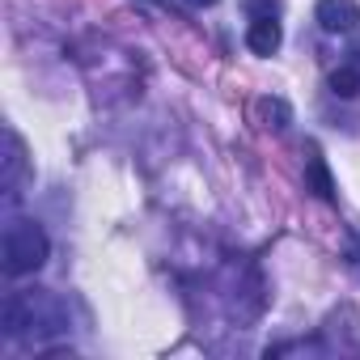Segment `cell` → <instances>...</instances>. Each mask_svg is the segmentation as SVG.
I'll list each match as a JSON object with an SVG mask.
<instances>
[{
    "instance_id": "5",
    "label": "cell",
    "mask_w": 360,
    "mask_h": 360,
    "mask_svg": "<svg viewBox=\"0 0 360 360\" xmlns=\"http://www.w3.org/2000/svg\"><path fill=\"white\" fill-rule=\"evenodd\" d=\"M255 123L263 131H284L292 123V106L276 94H263V98H255Z\"/></svg>"
},
{
    "instance_id": "4",
    "label": "cell",
    "mask_w": 360,
    "mask_h": 360,
    "mask_svg": "<svg viewBox=\"0 0 360 360\" xmlns=\"http://www.w3.org/2000/svg\"><path fill=\"white\" fill-rule=\"evenodd\" d=\"M280 43H284V30H280L276 18H255V22H250V30H246V47H250L255 56H276Z\"/></svg>"
},
{
    "instance_id": "3",
    "label": "cell",
    "mask_w": 360,
    "mask_h": 360,
    "mask_svg": "<svg viewBox=\"0 0 360 360\" xmlns=\"http://www.w3.org/2000/svg\"><path fill=\"white\" fill-rule=\"evenodd\" d=\"M314 18H318V26L326 34H347L360 22V5H356V0H318Z\"/></svg>"
},
{
    "instance_id": "8",
    "label": "cell",
    "mask_w": 360,
    "mask_h": 360,
    "mask_svg": "<svg viewBox=\"0 0 360 360\" xmlns=\"http://www.w3.org/2000/svg\"><path fill=\"white\" fill-rule=\"evenodd\" d=\"M5 148H9V157H5V187H13L18 178H22V169H26V161H22V140L9 131V136H5Z\"/></svg>"
},
{
    "instance_id": "9",
    "label": "cell",
    "mask_w": 360,
    "mask_h": 360,
    "mask_svg": "<svg viewBox=\"0 0 360 360\" xmlns=\"http://www.w3.org/2000/svg\"><path fill=\"white\" fill-rule=\"evenodd\" d=\"M187 5H195V9H212L217 0H187Z\"/></svg>"
},
{
    "instance_id": "7",
    "label": "cell",
    "mask_w": 360,
    "mask_h": 360,
    "mask_svg": "<svg viewBox=\"0 0 360 360\" xmlns=\"http://www.w3.org/2000/svg\"><path fill=\"white\" fill-rule=\"evenodd\" d=\"M330 94H335V98H356V94H360V72H356L352 64L335 68V72H330Z\"/></svg>"
},
{
    "instance_id": "6",
    "label": "cell",
    "mask_w": 360,
    "mask_h": 360,
    "mask_svg": "<svg viewBox=\"0 0 360 360\" xmlns=\"http://www.w3.org/2000/svg\"><path fill=\"white\" fill-rule=\"evenodd\" d=\"M305 187H309L318 200L335 204V178H330V169H326V161H322L318 153H309V161H305Z\"/></svg>"
},
{
    "instance_id": "1",
    "label": "cell",
    "mask_w": 360,
    "mask_h": 360,
    "mask_svg": "<svg viewBox=\"0 0 360 360\" xmlns=\"http://www.w3.org/2000/svg\"><path fill=\"white\" fill-rule=\"evenodd\" d=\"M64 305L51 297V292H18V297H9L5 301V335L9 339H18V335H26V330H34V335H60L64 330Z\"/></svg>"
},
{
    "instance_id": "2",
    "label": "cell",
    "mask_w": 360,
    "mask_h": 360,
    "mask_svg": "<svg viewBox=\"0 0 360 360\" xmlns=\"http://www.w3.org/2000/svg\"><path fill=\"white\" fill-rule=\"evenodd\" d=\"M51 259V238L39 221H13L5 233V271L9 276H30Z\"/></svg>"
}]
</instances>
